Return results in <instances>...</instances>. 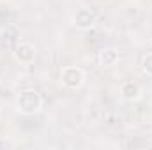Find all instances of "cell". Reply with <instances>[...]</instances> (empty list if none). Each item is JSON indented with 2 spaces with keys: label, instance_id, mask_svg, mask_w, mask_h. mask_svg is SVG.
Segmentation results:
<instances>
[{
  "label": "cell",
  "instance_id": "obj_1",
  "mask_svg": "<svg viewBox=\"0 0 152 150\" xmlns=\"http://www.w3.org/2000/svg\"><path fill=\"white\" fill-rule=\"evenodd\" d=\"M16 108L21 115H27V117L36 115L42 108V97H41V94L37 90L27 88V90L20 92V95L16 99Z\"/></svg>",
  "mask_w": 152,
  "mask_h": 150
},
{
  "label": "cell",
  "instance_id": "obj_2",
  "mask_svg": "<svg viewBox=\"0 0 152 150\" xmlns=\"http://www.w3.org/2000/svg\"><path fill=\"white\" fill-rule=\"evenodd\" d=\"M60 81L66 88L78 90L85 83V71L78 66H66L60 69Z\"/></svg>",
  "mask_w": 152,
  "mask_h": 150
},
{
  "label": "cell",
  "instance_id": "obj_3",
  "mask_svg": "<svg viewBox=\"0 0 152 150\" xmlns=\"http://www.w3.org/2000/svg\"><path fill=\"white\" fill-rule=\"evenodd\" d=\"M73 23H75L76 28H80V30L92 28L97 23V11L90 9V7H83V9L76 11L75 18H73Z\"/></svg>",
  "mask_w": 152,
  "mask_h": 150
},
{
  "label": "cell",
  "instance_id": "obj_4",
  "mask_svg": "<svg viewBox=\"0 0 152 150\" xmlns=\"http://www.w3.org/2000/svg\"><path fill=\"white\" fill-rule=\"evenodd\" d=\"M12 55L14 60L20 64H32L36 58V46L32 42H18Z\"/></svg>",
  "mask_w": 152,
  "mask_h": 150
},
{
  "label": "cell",
  "instance_id": "obj_5",
  "mask_svg": "<svg viewBox=\"0 0 152 150\" xmlns=\"http://www.w3.org/2000/svg\"><path fill=\"white\" fill-rule=\"evenodd\" d=\"M120 94H122V97L127 99V101H136V99L140 97L142 90H140V87H138L136 81H124V83L120 85Z\"/></svg>",
  "mask_w": 152,
  "mask_h": 150
},
{
  "label": "cell",
  "instance_id": "obj_6",
  "mask_svg": "<svg viewBox=\"0 0 152 150\" xmlns=\"http://www.w3.org/2000/svg\"><path fill=\"white\" fill-rule=\"evenodd\" d=\"M118 60V51H115L112 48H106L99 53V64L103 67H110V66H115Z\"/></svg>",
  "mask_w": 152,
  "mask_h": 150
},
{
  "label": "cell",
  "instance_id": "obj_7",
  "mask_svg": "<svg viewBox=\"0 0 152 150\" xmlns=\"http://www.w3.org/2000/svg\"><path fill=\"white\" fill-rule=\"evenodd\" d=\"M142 69L147 73V74L152 76V53H147L142 60Z\"/></svg>",
  "mask_w": 152,
  "mask_h": 150
}]
</instances>
